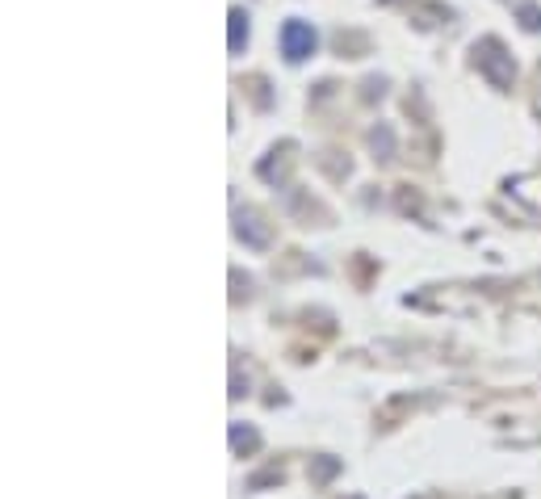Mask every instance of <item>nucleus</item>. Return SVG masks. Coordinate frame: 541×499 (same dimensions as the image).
Here are the masks:
<instances>
[{"mask_svg": "<svg viewBox=\"0 0 541 499\" xmlns=\"http://www.w3.org/2000/svg\"><path fill=\"white\" fill-rule=\"evenodd\" d=\"M243 38H248V17H243V13L235 9V13H231V47L240 50Z\"/></svg>", "mask_w": 541, "mask_h": 499, "instance_id": "obj_2", "label": "nucleus"}, {"mask_svg": "<svg viewBox=\"0 0 541 499\" xmlns=\"http://www.w3.org/2000/svg\"><path fill=\"white\" fill-rule=\"evenodd\" d=\"M281 47H286V55L294 63L307 59V55L315 50V30L307 22H298V17H294V22H286V30H281Z\"/></svg>", "mask_w": 541, "mask_h": 499, "instance_id": "obj_1", "label": "nucleus"}]
</instances>
